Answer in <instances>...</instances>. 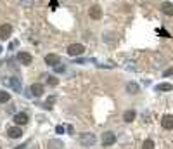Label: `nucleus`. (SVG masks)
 <instances>
[{
  "mask_svg": "<svg viewBox=\"0 0 173 149\" xmlns=\"http://www.w3.org/2000/svg\"><path fill=\"white\" fill-rule=\"evenodd\" d=\"M49 149H62V144L59 141H49Z\"/></svg>",
  "mask_w": 173,
  "mask_h": 149,
  "instance_id": "17",
  "label": "nucleus"
},
{
  "mask_svg": "<svg viewBox=\"0 0 173 149\" xmlns=\"http://www.w3.org/2000/svg\"><path fill=\"white\" fill-rule=\"evenodd\" d=\"M21 4H24V5H31V4H33V0H21Z\"/></svg>",
  "mask_w": 173,
  "mask_h": 149,
  "instance_id": "24",
  "label": "nucleus"
},
{
  "mask_svg": "<svg viewBox=\"0 0 173 149\" xmlns=\"http://www.w3.org/2000/svg\"><path fill=\"white\" fill-rule=\"evenodd\" d=\"M14 123L16 125H26L28 123V115L26 113H17V115L14 116Z\"/></svg>",
  "mask_w": 173,
  "mask_h": 149,
  "instance_id": "11",
  "label": "nucleus"
},
{
  "mask_svg": "<svg viewBox=\"0 0 173 149\" xmlns=\"http://www.w3.org/2000/svg\"><path fill=\"white\" fill-rule=\"evenodd\" d=\"M7 135L11 139H19L21 135H23V130L19 127H11V128H7Z\"/></svg>",
  "mask_w": 173,
  "mask_h": 149,
  "instance_id": "10",
  "label": "nucleus"
},
{
  "mask_svg": "<svg viewBox=\"0 0 173 149\" xmlns=\"http://www.w3.org/2000/svg\"><path fill=\"white\" fill-rule=\"evenodd\" d=\"M17 61L21 64H24V66H30L31 61H33V57H31V54H28V52H19L17 54Z\"/></svg>",
  "mask_w": 173,
  "mask_h": 149,
  "instance_id": "7",
  "label": "nucleus"
},
{
  "mask_svg": "<svg viewBox=\"0 0 173 149\" xmlns=\"http://www.w3.org/2000/svg\"><path fill=\"white\" fill-rule=\"evenodd\" d=\"M47 83H49V85H57V83H59V80L56 78V76H47Z\"/></svg>",
  "mask_w": 173,
  "mask_h": 149,
  "instance_id": "20",
  "label": "nucleus"
},
{
  "mask_svg": "<svg viewBox=\"0 0 173 149\" xmlns=\"http://www.w3.org/2000/svg\"><path fill=\"white\" fill-rule=\"evenodd\" d=\"M142 149H154V142L151 141V139H147L146 142H144V146H142Z\"/></svg>",
  "mask_w": 173,
  "mask_h": 149,
  "instance_id": "19",
  "label": "nucleus"
},
{
  "mask_svg": "<svg viewBox=\"0 0 173 149\" xmlns=\"http://www.w3.org/2000/svg\"><path fill=\"white\" fill-rule=\"evenodd\" d=\"M9 101H11V94L5 92V90H0V102L5 104V102H9Z\"/></svg>",
  "mask_w": 173,
  "mask_h": 149,
  "instance_id": "15",
  "label": "nucleus"
},
{
  "mask_svg": "<svg viewBox=\"0 0 173 149\" xmlns=\"http://www.w3.org/2000/svg\"><path fill=\"white\" fill-rule=\"evenodd\" d=\"M12 33V26L11 24H2L0 26V40H7Z\"/></svg>",
  "mask_w": 173,
  "mask_h": 149,
  "instance_id": "6",
  "label": "nucleus"
},
{
  "mask_svg": "<svg viewBox=\"0 0 173 149\" xmlns=\"http://www.w3.org/2000/svg\"><path fill=\"white\" fill-rule=\"evenodd\" d=\"M0 54H2V47H0Z\"/></svg>",
  "mask_w": 173,
  "mask_h": 149,
  "instance_id": "28",
  "label": "nucleus"
},
{
  "mask_svg": "<svg viewBox=\"0 0 173 149\" xmlns=\"http://www.w3.org/2000/svg\"><path fill=\"white\" fill-rule=\"evenodd\" d=\"M95 141H97V137H95L94 134H82L80 135V144L82 146H94Z\"/></svg>",
  "mask_w": 173,
  "mask_h": 149,
  "instance_id": "2",
  "label": "nucleus"
},
{
  "mask_svg": "<svg viewBox=\"0 0 173 149\" xmlns=\"http://www.w3.org/2000/svg\"><path fill=\"white\" fill-rule=\"evenodd\" d=\"M50 7H52V9L57 7V0H50Z\"/></svg>",
  "mask_w": 173,
  "mask_h": 149,
  "instance_id": "25",
  "label": "nucleus"
},
{
  "mask_svg": "<svg viewBox=\"0 0 173 149\" xmlns=\"http://www.w3.org/2000/svg\"><path fill=\"white\" fill-rule=\"evenodd\" d=\"M171 89H173V85H170V83H161V85H158V90H161V92H170Z\"/></svg>",
  "mask_w": 173,
  "mask_h": 149,
  "instance_id": "18",
  "label": "nucleus"
},
{
  "mask_svg": "<svg viewBox=\"0 0 173 149\" xmlns=\"http://www.w3.org/2000/svg\"><path fill=\"white\" fill-rule=\"evenodd\" d=\"M61 61V57L57 56V54H47L45 56V63L49 64V66H57Z\"/></svg>",
  "mask_w": 173,
  "mask_h": 149,
  "instance_id": "9",
  "label": "nucleus"
},
{
  "mask_svg": "<svg viewBox=\"0 0 173 149\" xmlns=\"http://www.w3.org/2000/svg\"><path fill=\"white\" fill-rule=\"evenodd\" d=\"M161 11L165 12L166 16H173V4L171 2H165V4L161 5Z\"/></svg>",
  "mask_w": 173,
  "mask_h": 149,
  "instance_id": "13",
  "label": "nucleus"
},
{
  "mask_svg": "<svg viewBox=\"0 0 173 149\" xmlns=\"http://www.w3.org/2000/svg\"><path fill=\"white\" fill-rule=\"evenodd\" d=\"M56 132H57V134H64L66 130H64V127H62V125H57V127H56Z\"/></svg>",
  "mask_w": 173,
  "mask_h": 149,
  "instance_id": "22",
  "label": "nucleus"
},
{
  "mask_svg": "<svg viewBox=\"0 0 173 149\" xmlns=\"http://www.w3.org/2000/svg\"><path fill=\"white\" fill-rule=\"evenodd\" d=\"M54 68H56V73H62V71H64L62 64H57V66H54Z\"/></svg>",
  "mask_w": 173,
  "mask_h": 149,
  "instance_id": "21",
  "label": "nucleus"
},
{
  "mask_svg": "<svg viewBox=\"0 0 173 149\" xmlns=\"http://www.w3.org/2000/svg\"><path fill=\"white\" fill-rule=\"evenodd\" d=\"M85 52V47L82 44H71L68 47V54L69 56H80V54Z\"/></svg>",
  "mask_w": 173,
  "mask_h": 149,
  "instance_id": "3",
  "label": "nucleus"
},
{
  "mask_svg": "<svg viewBox=\"0 0 173 149\" xmlns=\"http://www.w3.org/2000/svg\"><path fill=\"white\" fill-rule=\"evenodd\" d=\"M2 82H4V85H9L11 89H14L16 92H21V80H19L17 76H12V78H4Z\"/></svg>",
  "mask_w": 173,
  "mask_h": 149,
  "instance_id": "1",
  "label": "nucleus"
},
{
  "mask_svg": "<svg viewBox=\"0 0 173 149\" xmlns=\"http://www.w3.org/2000/svg\"><path fill=\"white\" fill-rule=\"evenodd\" d=\"M126 90H128L130 94H137V92H139V85H137V83H128V85H126Z\"/></svg>",
  "mask_w": 173,
  "mask_h": 149,
  "instance_id": "16",
  "label": "nucleus"
},
{
  "mask_svg": "<svg viewBox=\"0 0 173 149\" xmlns=\"http://www.w3.org/2000/svg\"><path fill=\"white\" fill-rule=\"evenodd\" d=\"M171 74H173V68H171V69H166L163 76H171Z\"/></svg>",
  "mask_w": 173,
  "mask_h": 149,
  "instance_id": "23",
  "label": "nucleus"
},
{
  "mask_svg": "<svg viewBox=\"0 0 173 149\" xmlns=\"http://www.w3.org/2000/svg\"><path fill=\"white\" fill-rule=\"evenodd\" d=\"M16 149H24V146H17V147H16Z\"/></svg>",
  "mask_w": 173,
  "mask_h": 149,
  "instance_id": "27",
  "label": "nucleus"
},
{
  "mask_svg": "<svg viewBox=\"0 0 173 149\" xmlns=\"http://www.w3.org/2000/svg\"><path fill=\"white\" fill-rule=\"evenodd\" d=\"M30 89H31V95H35V97L43 95V85H40V83H33Z\"/></svg>",
  "mask_w": 173,
  "mask_h": 149,
  "instance_id": "12",
  "label": "nucleus"
},
{
  "mask_svg": "<svg viewBox=\"0 0 173 149\" xmlns=\"http://www.w3.org/2000/svg\"><path fill=\"white\" fill-rule=\"evenodd\" d=\"M116 142V135L113 132H104L102 134V146H113Z\"/></svg>",
  "mask_w": 173,
  "mask_h": 149,
  "instance_id": "4",
  "label": "nucleus"
},
{
  "mask_svg": "<svg viewBox=\"0 0 173 149\" xmlns=\"http://www.w3.org/2000/svg\"><path fill=\"white\" fill-rule=\"evenodd\" d=\"M123 120L126 123H130V121H133L135 120V111H132V109H128V111H125V115H123Z\"/></svg>",
  "mask_w": 173,
  "mask_h": 149,
  "instance_id": "14",
  "label": "nucleus"
},
{
  "mask_svg": "<svg viewBox=\"0 0 173 149\" xmlns=\"http://www.w3.org/2000/svg\"><path fill=\"white\" fill-rule=\"evenodd\" d=\"M88 14H90V19H94V21L102 19V9H101V5H92L90 11H88Z\"/></svg>",
  "mask_w": 173,
  "mask_h": 149,
  "instance_id": "5",
  "label": "nucleus"
},
{
  "mask_svg": "<svg viewBox=\"0 0 173 149\" xmlns=\"http://www.w3.org/2000/svg\"><path fill=\"white\" fill-rule=\"evenodd\" d=\"M158 33H159V35H163V37H170V35H168V33H166V30H159V31H158Z\"/></svg>",
  "mask_w": 173,
  "mask_h": 149,
  "instance_id": "26",
  "label": "nucleus"
},
{
  "mask_svg": "<svg viewBox=\"0 0 173 149\" xmlns=\"http://www.w3.org/2000/svg\"><path fill=\"white\" fill-rule=\"evenodd\" d=\"M161 127L166 128V130H171L173 128V116L171 115H165L161 118Z\"/></svg>",
  "mask_w": 173,
  "mask_h": 149,
  "instance_id": "8",
  "label": "nucleus"
}]
</instances>
